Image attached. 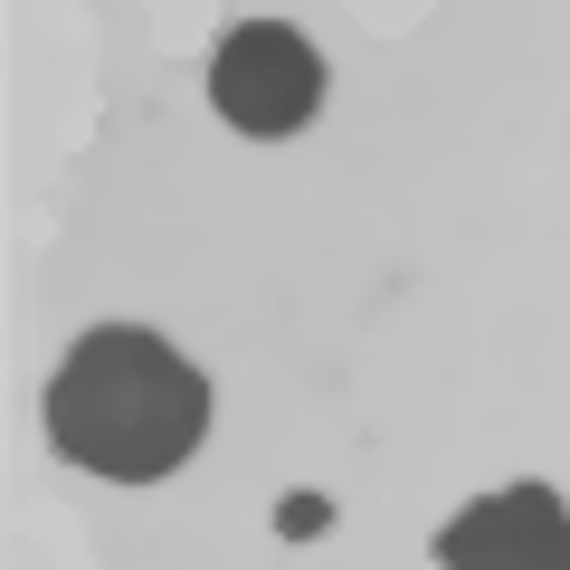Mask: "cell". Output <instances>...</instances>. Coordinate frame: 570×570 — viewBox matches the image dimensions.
Wrapping results in <instances>:
<instances>
[{
  "mask_svg": "<svg viewBox=\"0 0 570 570\" xmlns=\"http://www.w3.org/2000/svg\"><path fill=\"white\" fill-rule=\"evenodd\" d=\"M448 570H570V504L551 485H504L475 494L448 532H438Z\"/></svg>",
  "mask_w": 570,
  "mask_h": 570,
  "instance_id": "3957f363",
  "label": "cell"
},
{
  "mask_svg": "<svg viewBox=\"0 0 570 570\" xmlns=\"http://www.w3.org/2000/svg\"><path fill=\"white\" fill-rule=\"evenodd\" d=\"M209 105L257 142L305 134L314 105H324V58L305 48V29H285V20H238L209 48Z\"/></svg>",
  "mask_w": 570,
  "mask_h": 570,
  "instance_id": "7a4b0ae2",
  "label": "cell"
},
{
  "mask_svg": "<svg viewBox=\"0 0 570 570\" xmlns=\"http://www.w3.org/2000/svg\"><path fill=\"white\" fill-rule=\"evenodd\" d=\"M39 419H48V448H58L67 466L115 475V485H153V475H171L209 438V381L163 343V333L96 324L58 362Z\"/></svg>",
  "mask_w": 570,
  "mask_h": 570,
  "instance_id": "6da1fadb",
  "label": "cell"
}]
</instances>
